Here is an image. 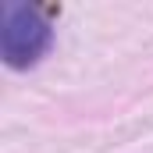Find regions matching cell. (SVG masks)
Segmentation results:
<instances>
[{"label": "cell", "mask_w": 153, "mask_h": 153, "mask_svg": "<svg viewBox=\"0 0 153 153\" xmlns=\"http://www.w3.org/2000/svg\"><path fill=\"white\" fill-rule=\"evenodd\" d=\"M50 7L36 4H7L4 7V29H0V53L4 64L14 71H25L39 64V57L50 50L53 29H50Z\"/></svg>", "instance_id": "6da1fadb"}]
</instances>
